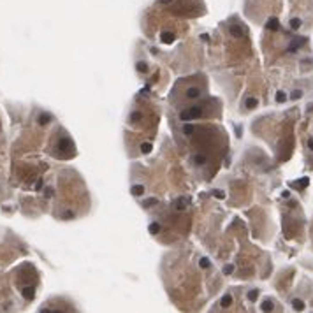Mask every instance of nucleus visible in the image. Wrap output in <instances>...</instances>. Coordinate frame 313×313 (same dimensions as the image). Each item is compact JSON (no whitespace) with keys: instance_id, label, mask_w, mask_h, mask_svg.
<instances>
[{"instance_id":"obj_1","label":"nucleus","mask_w":313,"mask_h":313,"mask_svg":"<svg viewBox=\"0 0 313 313\" xmlns=\"http://www.w3.org/2000/svg\"><path fill=\"white\" fill-rule=\"evenodd\" d=\"M201 111H202V108H199V106H197V108H190L188 111H183V113H181V114H179V118H181L183 121L192 120V118H197V116H199V114H201Z\"/></svg>"},{"instance_id":"obj_2","label":"nucleus","mask_w":313,"mask_h":313,"mask_svg":"<svg viewBox=\"0 0 313 313\" xmlns=\"http://www.w3.org/2000/svg\"><path fill=\"white\" fill-rule=\"evenodd\" d=\"M172 208H174L176 211H183L185 208H187V201H185V197H179V199H176V201L172 202Z\"/></svg>"},{"instance_id":"obj_3","label":"nucleus","mask_w":313,"mask_h":313,"mask_svg":"<svg viewBox=\"0 0 313 313\" xmlns=\"http://www.w3.org/2000/svg\"><path fill=\"white\" fill-rule=\"evenodd\" d=\"M174 34H171V32H162V35H160V40L164 42V44H171V42H174Z\"/></svg>"},{"instance_id":"obj_4","label":"nucleus","mask_w":313,"mask_h":313,"mask_svg":"<svg viewBox=\"0 0 313 313\" xmlns=\"http://www.w3.org/2000/svg\"><path fill=\"white\" fill-rule=\"evenodd\" d=\"M185 95H187L188 98H197V97H201V90L195 88V86H192V88L187 90V93H185Z\"/></svg>"},{"instance_id":"obj_5","label":"nucleus","mask_w":313,"mask_h":313,"mask_svg":"<svg viewBox=\"0 0 313 313\" xmlns=\"http://www.w3.org/2000/svg\"><path fill=\"white\" fill-rule=\"evenodd\" d=\"M69 148H72V141L71 139H60V143H58V150H62V151H65V150H69Z\"/></svg>"},{"instance_id":"obj_6","label":"nucleus","mask_w":313,"mask_h":313,"mask_svg":"<svg viewBox=\"0 0 313 313\" xmlns=\"http://www.w3.org/2000/svg\"><path fill=\"white\" fill-rule=\"evenodd\" d=\"M231 304H232V295L231 294H225L224 297L220 299V306H222V308H227V306H231Z\"/></svg>"},{"instance_id":"obj_7","label":"nucleus","mask_w":313,"mask_h":313,"mask_svg":"<svg viewBox=\"0 0 313 313\" xmlns=\"http://www.w3.org/2000/svg\"><path fill=\"white\" fill-rule=\"evenodd\" d=\"M130 192H132V195H134V197H141L144 194V187H143V185H134Z\"/></svg>"},{"instance_id":"obj_8","label":"nucleus","mask_w":313,"mask_h":313,"mask_svg":"<svg viewBox=\"0 0 313 313\" xmlns=\"http://www.w3.org/2000/svg\"><path fill=\"white\" fill-rule=\"evenodd\" d=\"M278 27H280V23H278V19L276 18H271V19H268V28L269 30H278Z\"/></svg>"},{"instance_id":"obj_9","label":"nucleus","mask_w":313,"mask_h":313,"mask_svg":"<svg viewBox=\"0 0 313 313\" xmlns=\"http://www.w3.org/2000/svg\"><path fill=\"white\" fill-rule=\"evenodd\" d=\"M301 25H303V21H301L299 18H292L290 19V28H292V30H299Z\"/></svg>"},{"instance_id":"obj_10","label":"nucleus","mask_w":313,"mask_h":313,"mask_svg":"<svg viewBox=\"0 0 313 313\" xmlns=\"http://www.w3.org/2000/svg\"><path fill=\"white\" fill-rule=\"evenodd\" d=\"M148 231H150V234H158V232H160V224H156V222H153V224H150V227H148Z\"/></svg>"},{"instance_id":"obj_11","label":"nucleus","mask_w":313,"mask_h":313,"mask_svg":"<svg viewBox=\"0 0 313 313\" xmlns=\"http://www.w3.org/2000/svg\"><path fill=\"white\" fill-rule=\"evenodd\" d=\"M34 294H35V290L34 289H23V295H25V299H34Z\"/></svg>"},{"instance_id":"obj_12","label":"nucleus","mask_w":313,"mask_h":313,"mask_svg":"<svg viewBox=\"0 0 313 313\" xmlns=\"http://www.w3.org/2000/svg\"><path fill=\"white\" fill-rule=\"evenodd\" d=\"M260 310L262 311H273V303L271 301H264V303L260 304Z\"/></svg>"},{"instance_id":"obj_13","label":"nucleus","mask_w":313,"mask_h":313,"mask_svg":"<svg viewBox=\"0 0 313 313\" xmlns=\"http://www.w3.org/2000/svg\"><path fill=\"white\" fill-rule=\"evenodd\" d=\"M245 106L248 109H253L255 106H257V98H253V97H248L246 98V102H245Z\"/></svg>"},{"instance_id":"obj_14","label":"nucleus","mask_w":313,"mask_h":313,"mask_svg":"<svg viewBox=\"0 0 313 313\" xmlns=\"http://www.w3.org/2000/svg\"><path fill=\"white\" fill-rule=\"evenodd\" d=\"M292 306H294V310H297V311L304 310V303L301 299H294V301H292Z\"/></svg>"},{"instance_id":"obj_15","label":"nucleus","mask_w":313,"mask_h":313,"mask_svg":"<svg viewBox=\"0 0 313 313\" xmlns=\"http://www.w3.org/2000/svg\"><path fill=\"white\" fill-rule=\"evenodd\" d=\"M231 34H232L234 37H241L243 30H241V27H236V25H234V27H231Z\"/></svg>"},{"instance_id":"obj_16","label":"nucleus","mask_w":313,"mask_h":313,"mask_svg":"<svg viewBox=\"0 0 313 313\" xmlns=\"http://www.w3.org/2000/svg\"><path fill=\"white\" fill-rule=\"evenodd\" d=\"M287 98H289V95H287L285 92H278V93H276V102L282 104V102H285Z\"/></svg>"},{"instance_id":"obj_17","label":"nucleus","mask_w":313,"mask_h":313,"mask_svg":"<svg viewBox=\"0 0 313 313\" xmlns=\"http://www.w3.org/2000/svg\"><path fill=\"white\" fill-rule=\"evenodd\" d=\"M194 162H195L197 166H204V164H206V156H204V155H195Z\"/></svg>"},{"instance_id":"obj_18","label":"nucleus","mask_w":313,"mask_h":313,"mask_svg":"<svg viewBox=\"0 0 313 313\" xmlns=\"http://www.w3.org/2000/svg\"><path fill=\"white\" fill-rule=\"evenodd\" d=\"M49 121H51V116H49V114H40V116H39V123H40V125H46V123H49Z\"/></svg>"},{"instance_id":"obj_19","label":"nucleus","mask_w":313,"mask_h":313,"mask_svg":"<svg viewBox=\"0 0 313 313\" xmlns=\"http://www.w3.org/2000/svg\"><path fill=\"white\" fill-rule=\"evenodd\" d=\"M151 150H153L151 143H143V144H141V151H143V153H150Z\"/></svg>"},{"instance_id":"obj_20","label":"nucleus","mask_w":313,"mask_h":313,"mask_svg":"<svg viewBox=\"0 0 313 313\" xmlns=\"http://www.w3.org/2000/svg\"><path fill=\"white\" fill-rule=\"evenodd\" d=\"M183 134H187V135L194 134V125H190V123H187V125H183Z\"/></svg>"},{"instance_id":"obj_21","label":"nucleus","mask_w":313,"mask_h":313,"mask_svg":"<svg viewBox=\"0 0 313 313\" xmlns=\"http://www.w3.org/2000/svg\"><path fill=\"white\" fill-rule=\"evenodd\" d=\"M301 97H303V92H301V90H294V92L290 93L292 100H297V98H301Z\"/></svg>"},{"instance_id":"obj_22","label":"nucleus","mask_w":313,"mask_h":313,"mask_svg":"<svg viewBox=\"0 0 313 313\" xmlns=\"http://www.w3.org/2000/svg\"><path fill=\"white\" fill-rule=\"evenodd\" d=\"M156 202H158L156 199H146V201H143V206L144 208H150V206H155Z\"/></svg>"},{"instance_id":"obj_23","label":"nucleus","mask_w":313,"mask_h":313,"mask_svg":"<svg viewBox=\"0 0 313 313\" xmlns=\"http://www.w3.org/2000/svg\"><path fill=\"white\" fill-rule=\"evenodd\" d=\"M199 266H201L202 269H208V268H210V260L206 259V257H202V259L199 260Z\"/></svg>"},{"instance_id":"obj_24","label":"nucleus","mask_w":313,"mask_h":313,"mask_svg":"<svg viewBox=\"0 0 313 313\" xmlns=\"http://www.w3.org/2000/svg\"><path fill=\"white\" fill-rule=\"evenodd\" d=\"M213 195H215L216 199H224V197H225V192H224V190H213Z\"/></svg>"},{"instance_id":"obj_25","label":"nucleus","mask_w":313,"mask_h":313,"mask_svg":"<svg viewBox=\"0 0 313 313\" xmlns=\"http://www.w3.org/2000/svg\"><path fill=\"white\" fill-rule=\"evenodd\" d=\"M257 297H259V292H257V290H250V292H248V299H250V301H255Z\"/></svg>"},{"instance_id":"obj_26","label":"nucleus","mask_w":313,"mask_h":313,"mask_svg":"<svg viewBox=\"0 0 313 313\" xmlns=\"http://www.w3.org/2000/svg\"><path fill=\"white\" fill-rule=\"evenodd\" d=\"M234 271V266L232 264H227V266H224V274H231Z\"/></svg>"},{"instance_id":"obj_27","label":"nucleus","mask_w":313,"mask_h":313,"mask_svg":"<svg viewBox=\"0 0 313 313\" xmlns=\"http://www.w3.org/2000/svg\"><path fill=\"white\" fill-rule=\"evenodd\" d=\"M135 67H137V71H139V72H146V71H148L146 63H143V62H139L137 65H135Z\"/></svg>"},{"instance_id":"obj_28","label":"nucleus","mask_w":313,"mask_h":313,"mask_svg":"<svg viewBox=\"0 0 313 313\" xmlns=\"http://www.w3.org/2000/svg\"><path fill=\"white\" fill-rule=\"evenodd\" d=\"M139 118H141V113H132V114H130V120L132 121H137Z\"/></svg>"},{"instance_id":"obj_29","label":"nucleus","mask_w":313,"mask_h":313,"mask_svg":"<svg viewBox=\"0 0 313 313\" xmlns=\"http://www.w3.org/2000/svg\"><path fill=\"white\" fill-rule=\"evenodd\" d=\"M44 195H46V197H51V195H53V188L48 187V188L44 190Z\"/></svg>"},{"instance_id":"obj_30","label":"nucleus","mask_w":313,"mask_h":313,"mask_svg":"<svg viewBox=\"0 0 313 313\" xmlns=\"http://www.w3.org/2000/svg\"><path fill=\"white\" fill-rule=\"evenodd\" d=\"M72 216H74L72 211H65V213H63V218H72Z\"/></svg>"},{"instance_id":"obj_31","label":"nucleus","mask_w":313,"mask_h":313,"mask_svg":"<svg viewBox=\"0 0 313 313\" xmlns=\"http://www.w3.org/2000/svg\"><path fill=\"white\" fill-rule=\"evenodd\" d=\"M299 181H301V185H303V187H306V185H308V178H303V179H299Z\"/></svg>"},{"instance_id":"obj_32","label":"nucleus","mask_w":313,"mask_h":313,"mask_svg":"<svg viewBox=\"0 0 313 313\" xmlns=\"http://www.w3.org/2000/svg\"><path fill=\"white\" fill-rule=\"evenodd\" d=\"M308 146H310V150L313 151V139H310V141H308Z\"/></svg>"},{"instance_id":"obj_33","label":"nucleus","mask_w":313,"mask_h":313,"mask_svg":"<svg viewBox=\"0 0 313 313\" xmlns=\"http://www.w3.org/2000/svg\"><path fill=\"white\" fill-rule=\"evenodd\" d=\"M158 2H160V4H171L172 0H158Z\"/></svg>"}]
</instances>
